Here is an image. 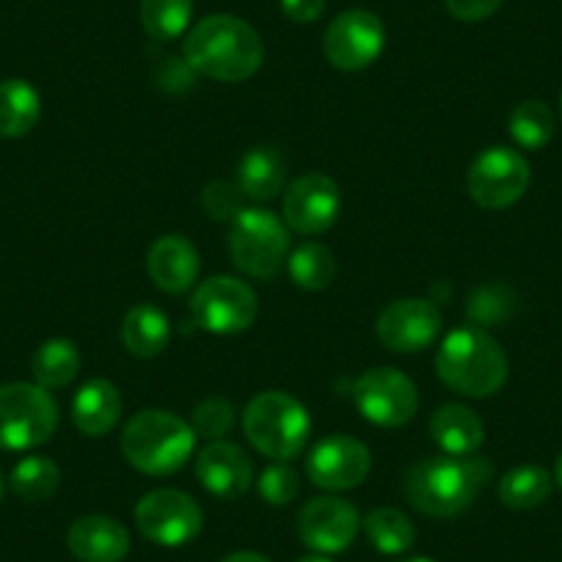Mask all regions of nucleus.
Instances as JSON below:
<instances>
[{"label": "nucleus", "instance_id": "obj_21", "mask_svg": "<svg viewBox=\"0 0 562 562\" xmlns=\"http://www.w3.org/2000/svg\"><path fill=\"white\" fill-rule=\"evenodd\" d=\"M430 436L445 456H474L485 439L483 419L467 405H441L430 419Z\"/></svg>", "mask_w": 562, "mask_h": 562}, {"label": "nucleus", "instance_id": "obj_4", "mask_svg": "<svg viewBox=\"0 0 562 562\" xmlns=\"http://www.w3.org/2000/svg\"><path fill=\"white\" fill-rule=\"evenodd\" d=\"M196 434L186 419L169 411H140L127 422L122 434V456L133 469L144 474L180 472L193 456Z\"/></svg>", "mask_w": 562, "mask_h": 562}, {"label": "nucleus", "instance_id": "obj_27", "mask_svg": "<svg viewBox=\"0 0 562 562\" xmlns=\"http://www.w3.org/2000/svg\"><path fill=\"white\" fill-rule=\"evenodd\" d=\"M364 532L381 554H405L414 546L416 529L405 513L394 507H378L364 518Z\"/></svg>", "mask_w": 562, "mask_h": 562}, {"label": "nucleus", "instance_id": "obj_19", "mask_svg": "<svg viewBox=\"0 0 562 562\" xmlns=\"http://www.w3.org/2000/svg\"><path fill=\"white\" fill-rule=\"evenodd\" d=\"M67 546L80 562H122L130 551V535L116 518L86 516L69 527Z\"/></svg>", "mask_w": 562, "mask_h": 562}, {"label": "nucleus", "instance_id": "obj_7", "mask_svg": "<svg viewBox=\"0 0 562 562\" xmlns=\"http://www.w3.org/2000/svg\"><path fill=\"white\" fill-rule=\"evenodd\" d=\"M56 425L58 405L40 383L0 386V450H34L56 434Z\"/></svg>", "mask_w": 562, "mask_h": 562}, {"label": "nucleus", "instance_id": "obj_11", "mask_svg": "<svg viewBox=\"0 0 562 562\" xmlns=\"http://www.w3.org/2000/svg\"><path fill=\"white\" fill-rule=\"evenodd\" d=\"M353 400L361 416L381 428H400L414 419L419 405L414 381L392 367H375L356 378Z\"/></svg>", "mask_w": 562, "mask_h": 562}, {"label": "nucleus", "instance_id": "obj_20", "mask_svg": "<svg viewBox=\"0 0 562 562\" xmlns=\"http://www.w3.org/2000/svg\"><path fill=\"white\" fill-rule=\"evenodd\" d=\"M119 416H122V394L105 378L83 383L80 392L75 394L72 419L83 436L100 439V436L111 434L116 428Z\"/></svg>", "mask_w": 562, "mask_h": 562}, {"label": "nucleus", "instance_id": "obj_28", "mask_svg": "<svg viewBox=\"0 0 562 562\" xmlns=\"http://www.w3.org/2000/svg\"><path fill=\"white\" fill-rule=\"evenodd\" d=\"M9 485L23 502H47L61 485V469L50 458L29 456L12 469Z\"/></svg>", "mask_w": 562, "mask_h": 562}, {"label": "nucleus", "instance_id": "obj_43", "mask_svg": "<svg viewBox=\"0 0 562 562\" xmlns=\"http://www.w3.org/2000/svg\"><path fill=\"white\" fill-rule=\"evenodd\" d=\"M560 116H562V94H560Z\"/></svg>", "mask_w": 562, "mask_h": 562}, {"label": "nucleus", "instance_id": "obj_31", "mask_svg": "<svg viewBox=\"0 0 562 562\" xmlns=\"http://www.w3.org/2000/svg\"><path fill=\"white\" fill-rule=\"evenodd\" d=\"M193 0H140V23L153 40L171 42L191 25Z\"/></svg>", "mask_w": 562, "mask_h": 562}, {"label": "nucleus", "instance_id": "obj_37", "mask_svg": "<svg viewBox=\"0 0 562 562\" xmlns=\"http://www.w3.org/2000/svg\"><path fill=\"white\" fill-rule=\"evenodd\" d=\"M281 12L293 23H315L326 12V0H281Z\"/></svg>", "mask_w": 562, "mask_h": 562}, {"label": "nucleus", "instance_id": "obj_26", "mask_svg": "<svg viewBox=\"0 0 562 562\" xmlns=\"http://www.w3.org/2000/svg\"><path fill=\"white\" fill-rule=\"evenodd\" d=\"M551 474L540 467H518L507 472L499 483L502 505L510 510H532L551 496Z\"/></svg>", "mask_w": 562, "mask_h": 562}, {"label": "nucleus", "instance_id": "obj_9", "mask_svg": "<svg viewBox=\"0 0 562 562\" xmlns=\"http://www.w3.org/2000/svg\"><path fill=\"white\" fill-rule=\"evenodd\" d=\"M469 196L483 210H505L529 188V164L510 147H488L474 158L467 175Z\"/></svg>", "mask_w": 562, "mask_h": 562}, {"label": "nucleus", "instance_id": "obj_1", "mask_svg": "<svg viewBox=\"0 0 562 562\" xmlns=\"http://www.w3.org/2000/svg\"><path fill=\"white\" fill-rule=\"evenodd\" d=\"M186 61L193 72L221 83H240L262 67L265 47L257 31L232 14H213L188 34Z\"/></svg>", "mask_w": 562, "mask_h": 562}, {"label": "nucleus", "instance_id": "obj_42", "mask_svg": "<svg viewBox=\"0 0 562 562\" xmlns=\"http://www.w3.org/2000/svg\"><path fill=\"white\" fill-rule=\"evenodd\" d=\"M3 485L7 483H3V472H0V499H3Z\"/></svg>", "mask_w": 562, "mask_h": 562}, {"label": "nucleus", "instance_id": "obj_6", "mask_svg": "<svg viewBox=\"0 0 562 562\" xmlns=\"http://www.w3.org/2000/svg\"><path fill=\"white\" fill-rule=\"evenodd\" d=\"M290 232L270 210L246 207L229 224V254L251 279H273L288 262Z\"/></svg>", "mask_w": 562, "mask_h": 562}, {"label": "nucleus", "instance_id": "obj_14", "mask_svg": "<svg viewBox=\"0 0 562 562\" xmlns=\"http://www.w3.org/2000/svg\"><path fill=\"white\" fill-rule=\"evenodd\" d=\"M370 450L353 436H328L306 461V474L317 488L326 491H348L356 488L370 474Z\"/></svg>", "mask_w": 562, "mask_h": 562}, {"label": "nucleus", "instance_id": "obj_41", "mask_svg": "<svg viewBox=\"0 0 562 562\" xmlns=\"http://www.w3.org/2000/svg\"><path fill=\"white\" fill-rule=\"evenodd\" d=\"M403 562H434V560H428V557H411V560H403Z\"/></svg>", "mask_w": 562, "mask_h": 562}, {"label": "nucleus", "instance_id": "obj_38", "mask_svg": "<svg viewBox=\"0 0 562 562\" xmlns=\"http://www.w3.org/2000/svg\"><path fill=\"white\" fill-rule=\"evenodd\" d=\"M221 562H270V560L265 554H257V551H235V554H229Z\"/></svg>", "mask_w": 562, "mask_h": 562}, {"label": "nucleus", "instance_id": "obj_40", "mask_svg": "<svg viewBox=\"0 0 562 562\" xmlns=\"http://www.w3.org/2000/svg\"><path fill=\"white\" fill-rule=\"evenodd\" d=\"M554 480H557V485H560L562 488V456L557 458V469H554Z\"/></svg>", "mask_w": 562, "mask_h": 562}, {"label": "nucleus", "instance_id": "obj_18", "mask_svg": "<svg viewBox=\"0 0 562 562\" xmlns=\"http://www.w3.org/2000/svg\"><path fill=\"white\" fill-rule=\"evenodd\" d=\"M147 270L164 293H188L199 276V251L188 237L164 235L149 248Z\"/></svg>", "mask_w": 562, "mask_h": 562}, {"label": "nucleus", "instance_id": "obj_34", "mask_svg": "<svg viewBox=\"0 0 562 562\" xmlns=\"http://www.w3.org/2000/svg\"><path fill=\"white\" fill-rule=\"evenodd\" d=\"M301 491V477L293 467H288L284 461L273 463V467L265 469L259 474V494L268 505H290V502L299 496Z\"/></svg>", "mask_w": 562, "mask_h": 562}, {"label": "nucleus", "instance_id": "obj_8", "mask_svg": "<svg viewBox=\"0 0 562 562\" xmlns=\"http://www.w3.org/2000/svg\"><path fill=\"white\" fill-rule=\"evenodd\" d=\"M257 295L246 281L215 276L202 281L191 299V315L210 334H240L257 321Z\"/></svg>", "mask_w": 562, "mask_h": 562}, {"label": "nucleus", "instance_id": "obj_23", "mask_svg": "<svg viewBox=\"0 0 562 562\" xmlns=\"http://www.w3.org/2000/svg\"><path fill=\"white\" fill-rule=\"evenodd\" d=\"M171 337V323L158 306L138 304L127 312L122 323V342L138 359H153L164 353Z\"/></svg>", "mask_w": 562, "mask_h": 562}, {"label": "nucleus", "instance_id": "obj_39", "mask_svg": "<svg viewBox=\"0 0 562 562\" xmlns=\"http://www.w3.org/2000/svg\"><path fill=\"white\" fill-rule=\"evenodd\" d=\"M299 562H331V560H328L326 554H310V557H301Z\"/></svg>", "mask_w": 562, "mask_h": 562}, {"label": "nucleus", "instance_id": "obj_12", "mask_svg": "<svg viewBox=\"0 0 562 562\" xmlns=\"http://www.w3.org/2000/svg\"><path fill=\"white\" fill-rule=\"evenodd\" d=\"M386 45V29L364 9H350L331 20L323 36V53L342 72H361L378 61Z\"/></svg>", "mask_w": 562, "mask_h": 562}, {"label": "nucleus", "instance_id": "obj_25", "mask_svg": "<svg viewBox=\"0 0 562 562\" xmlns=\"http://www.w3.org/2000/svg\"><path fill=\"white\" fill-rule=\"evenodd\" d=\"M31 372L42 389H64L78 378L80 350L69 339H47L31 359Z\"/></svg>", "mask_w": 562, "mask_h": 562}, {"label": "nucleus", "instance_id": "obj_2", "mask_svg": "<svg viewBox=\"0 0 562 562\" xmlns=\"http://www.w3.org/2000/svg\"><path fill=\"white\" fill-rule=\"evenodd\" d=\"M491 477H494V463L485 458H425L405 477V499L425 516L452 518L472 507Z\"/></svg>", "mask_w": 562, "mask_h": 562}, {"label": "nucleus", "instance_id": "obj_16", "mask_svg": "<svg viewBox=\"0 0 562 562\" xmlns=\"http://www.w3.org/2000/svg\"><path fill=\"white\" fill-rule=\"evenodd\" d=\"M359 524V510L350 502L321 496L299 513V538L317 554H337L353 543Z\"/></svg>", "mask_w": 562, "mask_h": 562}, {"label": "nucleus", "instance_id": "obj_13", "mask_svg": "<svg viewBox=\"0 0 562 562\" xmlns=\"http://www.w3.org/2000/svg\"><path fill=\"white\" fill-rule=\"evenodd\" d=\"M342 210V193L326 175H304L284 191V221L299 235H323Z\"/></svg>", "mask_w": 562, "mask_h": 562}, {"label": "nucleus", "instance_id": "obj_30", "mask_svg": "<svg viewBox=\"0 0 562 562\" xmlns=\"http://www.w3.org/2000/svg\"><path fill=\"white\" fill-rule=\"evenodd\" d=\"M557 133V116L546 102L527 100L513 108L510 135L521 149H543Z\"/></svg>", "mask_w": 562, "mask_h": 562}, {"label": "nucleus", "instance_id": "obj_29", "mask_svg": "<svg viewBox=\"0 0 562 562\" xmlns=\"http://www.w3.org/2000/svg\"><path fill=\"white\" fill-rule=\"evenodd\" d=\"M288 268L290 279L301 290L317 293V290H326L334 281V276H337V259H334L331 248L321 246V243H304L288 259Z\"/></svg>", "mask_w": 562, "mask_h": 562}, {"label": "nucleus", "instance_id": "obj_3", "mask_svg": "<svg viewBox=\"0 0 562 562\" xmlns=\"http://www.w3.org/2000/svg\"><path fill=\"white\" fill-rule=\"evenodd\" d=\"M436 372L467 397H491L507 381V356L483 328H458L441 342Z\"/></svg>", "mask_w": 562, "mask_h": 562}, {"label": "nucleus", "instance_id": "obj_36", "mask_svg": "<svg viewBox=\"0 0 562 562\" xmlns=\"http://www.w3.org/2000/svg\"><path fill=\"white\" fill-rule=\"evenodd\" d=\"M505 0H447V9L461 23H480L502 9Z\"/></svg>", "mask_w": 562, "mask_h": 562}, {"label": "nucleus", "instance_id": "obj_22", "mask_svg": "<svg viewBox=\"0 0 562 562\" xmlns=\"http://www.w3.org/2000/svg\"><path fill=\"white\" fill-rule=\"evenodd\" d=\"M284 180H288V164L273 147L251 149L237 166V186L254 202H270L279 196L284 191Z\"/></svg>", "mask_w": 562, "mask_h": 562}, {"label": "nucleus", "instance_id": "obj_5", "mask_svg": "<svg viewBox=\"0 0 562 562\" xmlns=\"http://www.w3.org/2000/svg\"><path fill=\"white\" fill-rule=\"evenodd\" d=\"M310 411L288 392H262L243 411V430L254 450L273 461H293L310 441Z\"/></svg>", "mask_w": 562, "mask_h": 562}, {"label": "nucleus", "instance_id": "obj_32", "mask_svg": "<svg viewBox=\"0 0 562 562\" xmlns=\"http://www.w3.org/2000/svg\"><path fill=\"white\" fill-rule=\"evenodd\" d=\"M235 425V408L224 397H207L193 408L191 428L196 439L221 441Z\"/></svg>", "mask_w": 562, "mask_h": 562}, {"label": "nucleus", "instance_id": "obj_33", "mask_svg": "<svg viewBox=\"0 0 562 562\" xmlns=\"http://www.w3.org/2000/svg\"><path fill=\"white\" fill-rule=\"evenodd\" d=\"M243 199H246V193L237 182L215 180L202 191V207L213 221H229L232 224L246 210Z\"/></svg>", "mask_w": 562, "mask_h": 562}, {"label": "nucleus", "instance_id": "obj_15", "mask_svg": "<svg viewBox=\"0 0 562 562\" xmlns=\"http://www.w3.org/2000/svg\"><path fill=\"white\" fill-rule=\"evenodd\" d=\"M378 339L394 353H414L434 345L441 331V312L425 299H403L389 304L378 317Z\"/></svg>", "mask_w": 562, "mask_h": 562}, {"label": "nucleus", "instance_id": "obj_10", "mask_svg": "<svg viewBox=\"0 0 562 562\" xmlns=\"http://www.w3.org/2000/svg\"><path fill=\"white\" fill-rule=\"evenodd\" d=\"M135 524L140 535L158 546H177L191 543L202 529V507L177 488H158L149 491L135 507Z\"/></svg>", "mask_w": 562, "mask_h": 562}, {"label": "nucleus", "instance_id": "obj_24", "mask_svg": "<svg viewBox=\"0 0 562 562\" xmlns=\"http://www.w3.org/2000/svg\"><path fill=\"white\" fill-rule=\"evenodd\" d=\"M40 91L29 80L12 78L0 83V135L3 138H20L31 133L40 122Z\"/></svg>", "mask_w": 562, "mask_h": 562}, {"label": "nucleus", "instance_id": "obj_35", "mask_svg": "<svg viewBox=\"0 0 562 562\" xmlns=\"http://www.w3.org/2000/svg\"><path fill=\"white\" fill-rule=\"evenodd\" d=\"M507 304H502L499 288H483L474 293L472 304H469V317L477 323H496L505 317Z\"/></svg>", "mask_w": 562, "mask_h": 562}, {"label": "nucleus", "instance_id": "obj_17", "mask_svg": "<svg viewBox=\"0 0 562 562\" xmlns=\"http://www.w3.org/2000/svg\"><path fill=\"white\" fill-rule=\"evenodd\" d=\"M196 477L213 496L237 499L251 488L254 463L237 445L210 441L196 458Z\"/></svg>", "mask_w": 562, "mask_h": 562}]
</instances>
